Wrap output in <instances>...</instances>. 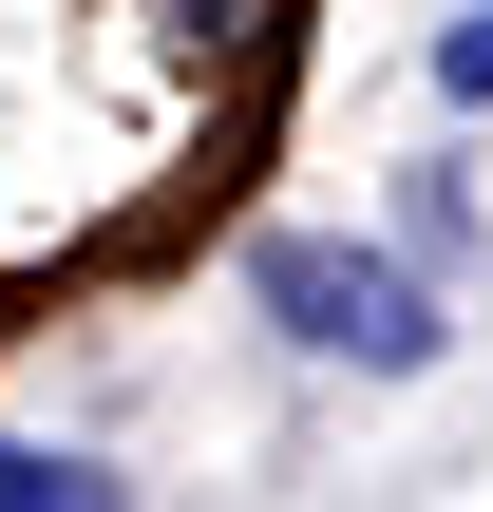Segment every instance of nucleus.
<instances>
[{"instance_id": "obj_2", "label": "nucleus", "mask_w": 493, "mask_h": 512, "mask_svg": "<svg viewBox=\"0 0 493 512\" xmlns=\"http://www.w3.org/2000/svg\"><path fill=\"white\" fill-rule=\"evenodd\" d=\"M0 512H133L95 456H38V437H0Z\"/></svg>"}, {"instance_id": "obj_4", "label": "nucleus", "mask_w": 493, "mask_h": 512, "mask_svg": "<svg viewBox=\"0 0 493 512\" xmlns=\"http://www.w3.org/2000/svg\"><path fill=\"white\" fill-rule=\"evenodd\" d=\"M437 95H456V114H493V0H475V19H437Z\"/></svg>"}, {"instance_id": "obj_3", "label": "nucleus", "mask_w": 493, "mask_h": 512, "mask_svg": "<svg viewBox=\"0 0 493 512\" xmlns=\"http://www.w3.org/2000/svg\"><path fill=\"white\" fill-rule=\"evenodd\" d=\"M456 247H475V190H456V171H418V190H399V266H418V285H437V266H456Z\"/></svg>"}, {"instance_id": "obj_1", "label": "nucleus", "mask_w": 493, "mask_h": 512, "mask_svg": "<svg viewBox=\"0 0 493 512\" xmlns=\"http://www.w3.org/2000/svg\"><path fill=\"white\" fill-rule=\"evenodd\" d=\"M247 304L304 342V361H361V380H418L437 361V285L399 247H342V228H266L247 247Z\"/></svg>"}]
</instances>
